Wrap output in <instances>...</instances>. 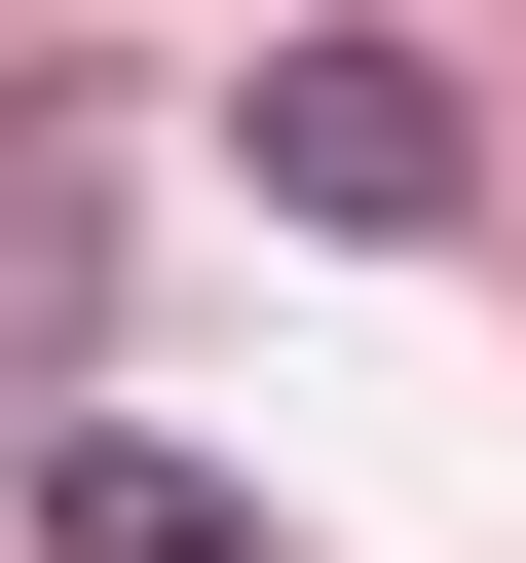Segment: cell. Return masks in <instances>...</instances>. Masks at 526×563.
<instances>
[{
  "instance_id": "cell-1",
  "label": "cell",
  "mask_w": 526,
  "mask_h": 563,
  "mask_svg": "<svg viewBox=\"0 0 526 563\" xmlns=\"http://www.w3.org/2000/svg\"><path fill=\"white\" fill-rule=\"evenodd\" d=\"M263 188H302V225H451V188H489L451 38H376V0H302V38H263Z\"/></svg>"
},
{
  "instance_id": "cell-2",
  "label": "cell",
  "mask_w": 526,
  "mask_h": 563,
  "mask_svg": "<svg viewBox=\"0 0 526 563\" xmlns=\"http://www.w3.org/2000/svg\"><path fill=\"white\" fill-rule=\"evenodd\" d=\"M76 376H113V113L0 76V413H76Z\"/></svg>"
},
{
  "instance_id": "cell-3",
  "label": "cell",
  "mask_w": 526,
  "mask_h": 563,
  "mask_svg": "<svg viewBox=\"0 0 526 563\" xmlns=\"http://www.w3.org/2000/svg\"><path fill=\"white\" fill-rule=\"evenodd\" d=\"M39 563H263V526H226V451H151V413H39Z\"/></svg>"
}]
</instances>
